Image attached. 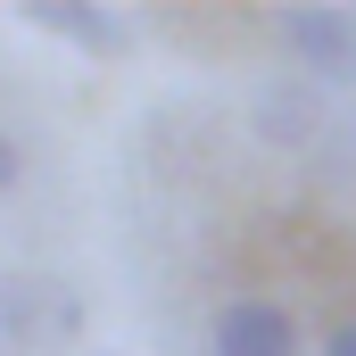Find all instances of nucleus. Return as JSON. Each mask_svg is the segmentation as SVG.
<instances>
[{"label": "nucleus", "mask_w": 356, "mask_h": 356, "mask_svg": "<svg viewBox=\"0 0 356 356\" xmlns=\"http://www.w3.org/2000/svg\"><path fill=\"white\" fill-rule=\"evenodd\" d=\"M282 50H290L315 83H356V17L348 8H323V0L282 8Z\"/></svg>", "instance_id": "2"}, {"label": "nucleus", "mask_w": 356, "mask_h": 356, "mask_svg": "<svg viewBox=\"0 0 356 356\" xmlns=\"http://www.w3.org/2000/svg\"><path fill=\"white\" fill-rule=\"evenodd\" d=\"M17 175H25V158H17V141L0 133V191H17Z\"/></svg>", "instance_id": "5"}, {"label": "nucleus", "mask_w": 356, "mask_h": 356, "mask_svg": "<svg viewBox=\"0 0 356 356\" xmlns=\"http://www.w3.org/2000/svg\"><path fill=\"white\" fill-rule=\"evenodd\" d=\"M25 25L75 42V50H91V58H116V50L133 42V17H116V8H99V0H91V8H83V0H33Z\"/></svg>", "instance_id": "4"}, {"label": "nucleus", "mask_w": 356, "mask_h": 356, "mask_svg": "<svg viewBox=\"0 0 356 356\" xmlns=\"http://www.w3.org/2000/svg\"><path fill=\"white\" fill-rule=\"evenodd\" d=\"M75 323H83V307H75L67 282H50V273L0 282V356H33L50 340H75Z\"/></svg>", "instance_id": "1"}, {"label": "nucleus", "mask_w": 356, "mask_h": 356, "mask_svg": "<svg viewBox=\"0 0 356 356\" xmlns=\"http://www.w3.org/2000/svg\"><path fill=\"white\" fill-rule=\"evenodd\" d=\"M323 356H356V323H340V332L323 340Z\"/></svg>", "instance_id": "6"}, {"label": "nucleus", "mask_w": 356, "mask_h": 356, "mask_svg": "<svg viewBox=\"0 0 356 356\" xmlns=\"http://www.w3.org/2000/svg\"><path fill=\"white\" fill-rule=\"evenodd\" d=\"M207 356H298V323H290L273 298H241V307L216 315Z\"/></svg>", "instance_id": "3"}, {"label": "nucleus", "mask_w": 356, "mask_h": 356, "mask_svg": "<svg viewBox=\"0 0 356 356\" xmlns=\"http://www.w3.org/2000/svg\"><path fill=\"white\" fill-rule=\"evenodd\" d=\"M99 356H108V348H99Z\"/></svg>", "instance_id": "7"}]
</instances>
